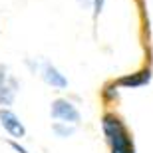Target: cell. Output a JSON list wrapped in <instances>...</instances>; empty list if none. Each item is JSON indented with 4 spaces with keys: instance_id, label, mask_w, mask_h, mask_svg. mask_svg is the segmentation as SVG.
I'll list each match as a JSON object with an SVG mask.
<instances>
[{
    "instance_id": "cell-1",
    "label": "cell",
    "mask_w": 153,
    "mask_h": 153,
    "mask_svg": "<svg viewBox=\"0 0 153 153\" xmlns=\"http://www.w3.org/2000/svg\"><path fill=\"white\" fill-rule=\"evenodd\" d=\"M102 129L109 145V153H135L131 133L119 115L108 111L102 117Z\"/></svg>"
},
{
    "instance_id": "cell-2",
    "label": "cell",
    "mask_w": 153,
    "mask_h": 153,
    "mask_svg": "<svg viewBox=\"0 0 153 153\" xmlns=\"http://www.w3.org/2000/svg\"><path fill=\"white\" fill-rule=\"evenodd\" d=\"M20 91V79L6 64H0V108H10Z\"/></svg>"
},
{
    "instance_id": "cell-3",
    "label": "cell",
    "mask_w": 153,
    "mask_h": 153,
    "mask_svg": "<svg viewBox=\"0 0 153 153\" xmlns=\"http://www.w3.org/2000/svg\"><path fill=\"white\" fill-rule=\"evenodd\" d=\"M50 117L54 121H62V123H70V125H78L82 121L79 109L66 97H56L50 103Z\"/></svg>"
},
{
    "instance_id": "cell-4",
    "label": "cell",
    "mask_w": 153,
    "mask_h": 153,
    "mask_svg": "<svg viewBox=\"0 0 153 153\" xmlns=\"http://www.w3.org/2000/svg\"><path fill=\"white\" fill-rule=\"evenodd\" d=\"M0 125L16 141H20L22 137H26V125L22 123L20 115L16 111H12L10 108H0Z\"/></svg>"
},
{
    "instance_id": "cell-5",
    "label": "cell",
    "mask_w": 153,
    "mask_h": 153,
    "mask_svg": "<svg viewBox=\"0 0 153 153\" xmlns=\"http://www.w3.org/2000/svg\"><path fill=\"white\" fill-rule=\"evenodd\" d=\"M38 74L46 85H50L52 90H66L68 88V78L60 72V70L50 62V60H42L38 68Z\"/></svg>"
},
{
    "instance_id": "cell-6",
    "label": "cell",
    "mask_w": 153,
    "mask_h": 153,
    "mask_svg": "<svg viewBox=\"0 0 153 153\" xmlns=\"http://www.w3.org/2000/svg\"><path fill=\"white\" fill-rule=\"evenodd\" d=\"M151 82V70L145 68V70H139L135 74H129V76H123V78H117L114 82L115 88H125V90H133V88H143Z\"/></svg>"
},
{
    "instance_id": "cell-7",
    "label": "cell",
    "mask_w": 153,
    "mask_h": 153,
    "mask_svg": "<svg viewBox=\"0 0 153 153\" xmlns=\"http://www.w3.org/2000/svg\"><path fill=\"white\" fill-rule=\"evenodd\" d=\"M52 133L60 139H68L76 133V125H70V123H62V121H54L52 123Z\"/></svg>"
},
{
    "instance_id": "cell-8",
    "label": "cell",
    "mask_w": 153,
    "mask_h": 153,
    "mask_svg": "<svg viewBox=\"0 0 153 153\" xmlns=\"http://www.w3.org/2000/svg\"><path fill=\"white\" fill-rule=\"evenodd\" d=\"M103 6H105V0H94V4H91V16H94V20L100 18Z\"/></svg>"
},
{
    "instance_id": "cell-9",
    "label": "cell",
    "mask_w": 153,
    "mask_h": 153,
    "mask_svg": "<svg viewBox=\"0 0 153 153\" xmlns=\"http://www.w3.org/2000/svg\"><path fill=\"white\" fill-rule=\"evenodd\" d=\"M103 96H105L108 102H114L115 97H117V88H115V84L105 85V88H103Z\"/></svg>"
},
{
    "instance_id": "cell-10",
    "label": "cell",
    "mask_w": 153,
    "mask_h": 153,
    "mask_svg": "<svg viewBox=\"0 0 153 153\" xmlns=\"http://www.w3.org/2000/svg\"><path fill=\"white\" fill-rule=\"evenodd\" d=\"M6 143H8V147H12V151H14V153H30L28 149L24 147V145H20L16 139H6Z\"/></svg>"
},
{
    "instance_id": "cell-11",
    "label": "cell",
    "mask_w": 153,
    "mask_h": 153,
    "mask_svg": "<svg viewBox=\"0 0 153 153\" xmlns=\"http://www.w3.org/2000/svg\"><path fill=\"white\" fill-rule=\"evenodd\" d=\"M79 6H84V8H91V4H94V0H78Z\"/></svg>"
}]
</instances>
